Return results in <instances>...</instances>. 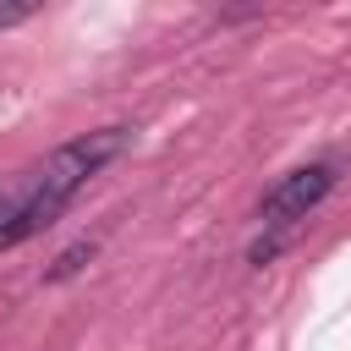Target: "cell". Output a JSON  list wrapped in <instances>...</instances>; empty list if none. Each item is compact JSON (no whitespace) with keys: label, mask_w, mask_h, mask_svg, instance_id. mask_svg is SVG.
<instances>
[{"label":"cell","mask_w":351,"mask_h":351,"mask_svg":"<svg viewBox=\"0 0 351 351\" xmlns=\"http://www.w3.org/2000/svg\"><path fill=\"white\" fill-rule=\"evenodd\" d=\"M126 126H104V132H88V137H77V143H66V148H55L38 170H27V176H16V214H11V230H5V247H16V241H27V236H38L121 148H126Z\"/></svg>","instance_id":"cell-1"},{"label":"cell","mask_w":351,"mask_h":351,"mask_svg":"<svg viewBox=\"0 0 351 351\" xmlns=\"http://www.w3.org/2000/svg\"><path fill=\"white\" fill-rule=\"evenodd\" d=\"M329 186H335V165H302V170H291V176H280V181L269 186L258 219H263L269 230H285V225L307 219V214L329 197Z\"/></svg>","instance_id":"cell-2"},{"label":"cell","mask_w":351,"mask_h":351,"mask_svg":"<svg viewBox=\"0 0 351 351\" xmlns=\"http://www.w3.org/2000/svg\"><path fill=\"white\" fill-rule=\"evenodd\" d=\"M93 258V241H77V247H66L60 258H55V269H49V280H66V274H77L82 263Z\"/></svg>","instance_id":"cell-3"},{"label":"cell","mask_w":351,"mask_h":351,"mask_svg":"<svg viewBox=\"0 0 351 351\" xmlns=\"http://www.w3.org/2000/svg\"><path fill=\"white\" fill-rule=\"evenodd\" d=\"M11 214H16V181L0 186V252H5V230H11Z\"/></svg>","instance_id":"cell-4"},{"label":"cell","mask_w":351,"mask_h":351,"mask_svg":"<svg viewBox=\"0 0 351 351\" xmlns=\"http://www.w3.org/2000/svg\"><path fill=\"white\" fill-rule=\"evenodd\" d=\"M27 16H33V5H22V0L0 5V27H16V22H27Z\"/></svg>","instance_id":"cell-5"}]
</instances>
